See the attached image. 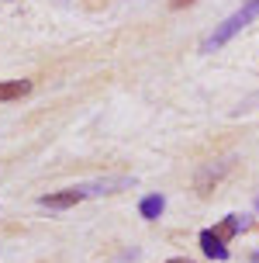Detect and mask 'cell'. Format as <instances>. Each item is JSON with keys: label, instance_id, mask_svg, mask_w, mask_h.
I'll return each instance as SVG.
<instances>
[{"label": "cell", "instance_id": "3957f363", "mask_svg": "<svg viewBox=\"0 0 259 263\" xmlns=\"http://www.w3.org/2000/svg\"><path fill=\"white\" fill-rule=\"evenodd\" d=\"M242 229H249V218H246V215H228V218H225V222H221L218 229H211V232H214V236H218L221 242H228V239L238 236Z\"/></svg>", "mask_w": 259, "mask_h": 263}, {"label": "cell", "instance_id": "8fae6325", "mask_svg": "<svg viewBox=\"0 0 259 263\" xmlns=\"http://www.w3.org/2000/svg\"><path fill=\"white\" fill-rule=\"evenodd\" d=\"M256 4H259V0H256Z\"/></svg>", "mask_w": 259, "mask_h": 263}, {"label": "cell", "instance_id": "ba28073f", "mask_svg": "<svg viewBox=\"0 0 259 263\" xmlns=\"http://www.w3.org/2000/svg\"><path fill=\"white\" fill-rule=\"evenodd\" d=\"M166 263H194V260H187V256H173V260H166Z\"/></svg>", "mask_w": 259, "mask_h": 263}, {"label": "cell", "instance_id": "9c48e42d", "mask_svg": "<svg viewBox=\"0 0 259 263\" xmlns=\"http://www.w3.org/2000/svg\"><path fill=\"white\" fill-rule=\"evenodd\" d=\"M252 263H259V253H252Z\"/></svg>", "mask_w": 259, "mask_h": 263}, {"label": "cell", "instance_id": "5b68a950", "mask_svg": "<svg viewBox=\"0 0 259 263\" xmlns=\"http://www.w3.org/2000/svg\"><path fill=\"white\" fill-rule=\"evenodd\" d=\"M25 93H31V80H7V83H0V101H17Z\"/></svg>", "mask_w": 259, "mask_h": 263}, {"label": "cell", "instance_id": "8992f818", "mask_svg": "<svg viewBox=\"0 0 259 263\" xmlns=\"http://www.w3.org/2000/svg\"><path fill=\"white\" fill-rule=\"evenodd\" d=\"M138 211H142V218H159L163 211H166V197L163 194H149V197H142V204H138Z\"/></svg>", "mask_w": 259, "mask_h": 263}, {"label": "cell", "instance_id": "52a82bcc", "mask_svg": "<svg viewBox=\"0 0 259 263\" xmlns=\"http://www.w3.org/2000/svg\"><path fill=\"white\" fill-rule=\"evenodd\" d=\"M187 4H194V0H173V7L180 11V7H187Z\"/></svg>", "mask_w": 259, "mask_h": 263}, {"label": "cell", "instance_id": "277c9868", "mask_svg": "<svg viewBox=\"0 0 259 263\" xmlns=\"http://www.w3.org/2000/svg\"><path fill=\"white\" fill-rule=\"evenodd\" d=\"M201 250H204L211 260H228V246H225V242H221L211 229H204V232H201Z\"/></svg>", "mask_w": 259, "mask_h": 263}, {"label": "cell", "instance_id": "6da1fadb", "mask_svg": "<svg viewBox=\"0 0 259 263\" xmlns=\"http://www.w3.org/2000/svg\"><path fill=\"white\" fill-rule=\"evenodd\" d=\"M256 14H259V4H256V0H246V4H242L238 11L228 14V17H225V21H221V25L214 28L211 35H207L204 45H201V52H211V49H221L225 42H232L235 35H238V31H242V28H246L249 21L256 17Z\"/></svg>", "mask_w": 259, "mask_h": 263}, {"label": "cell", "instance_id": "7a4b0ae2", "mask_svg": "<svg viewBox=\"0 0 259 263\" xmlns=\"http://www.w3.org/2000/svg\"><path fill=\"white\" fill-rule=\"evenodd\" d=\"M83 197H87L83 187H69V191H59V194H42L38 204H45V208H69V204H76Z\"/></svg>", "mask_w": 259, "mask_h": 263}, {"label": "cell", "instance_id": "30bf717a", "mask_svg": "<svg viewBox=\"0 0 259 263\" xmlns=\"http://www.w3.org/2000/svg\"><path fill=\"white\" fill-rule=\"evenodd\" d=\"M256 208H259V201H256Z\"/></svg>", "mask_w": 259, "mask_h": 263}]
</instances>
